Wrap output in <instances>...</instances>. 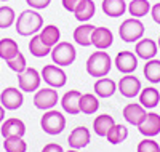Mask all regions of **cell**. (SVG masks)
Instances as JSON below:
<instances>
[{
  "label": "cell",
  "mask_w": 160,
  "mask_h": 152,
  "mask_svg": "<svg viewBox=\"0 0 160 152\" xmlns=\"http://www.w3.org/2000/svg\"><path fill=\"white\" fill-rule=\"evenodd\" d=\"M157 45H158V50H160V35H158V40H157Z\"/></svg>",
  "instance_id": "60d3db41"
},
{
  "label": "cell",
  "mask_w": 160,
  "mask_h": 152,
  "mask_svg": "<svg viewBox=\"0 0 160 152\" xmlns=\"http://www.w3.org/2000/svg\"><path fill=\"white\" fill-rule=\"evenodd\" d=\"M106 138H108V143H111V144H120V143H123L128 138V130H127L125 125L115 123V125L108 131Z\"/></svg>",
  "instance_id": "4dcf8cb0"
},
{
  "label": "cell",
  "mask_w": 160,
  "mask_h": 152,
  "mask_svg": "<svg viewBox=\"0 0 160 152\" xmlns=\"http://www.w3.org/2000/svg\"><path fill=\"white\" fill-rule=\"evenodd\" d=\"M115 125V120L111 114H101L98 115L95 120H93V130H95V133L98 136H102L106 138V134H108V131Z\"/></svg>",
  "instance_id": "d4e9b609"
},
{
  "label": "cell",
  "mask_w": 160,
  "mask_h": 152,
  "mask_svg": "<svg viewBox=\"0 0 160 152\" xmlns=\"http://www.w3.org/2000/svg\"><path fill=\"white\" fill-rule=\"evenodd\" d=\"M15 27H16V32L19 35L31 37V35H35L37 32H40V29L43 27V18L34 8L24 10L16 16Z\"/></svg>",
  "instance_id": "6da1fadb"
},
{
  "label": "cell",
  "mask_w": 160,
  "mask_h": 152,
  "mask_svg": "<svg viewBox=\"0 0 160 152\" xmlns=\"http://www.w3.org/2000/svg\"><path fill=\"white\" fill-rule=\"evenodd\" d=\"M0 133H2L3 139L10 136H24L26 133V125L21 119L11 117L2 122V127H0Z\"/></svg>",
  "instance_id": "9a60e30c"
},
{
  "label": "cell",
  "mask_w": 160,
  "mask_h": 152,
  "mask_svg": "<svg viewBox=\"0 0 160 152\" xmlns=\"http://www.w3.org/2000/svg\"><path fill=\"white\" fill-rule=\"evenodd\" d=\"M16 13L11 7H0V29H8L15 24Z\"/></svg>",
  "instance_id": "d6a6232c"
},
{
  "label": "cell",
  "mask_w": 160,
  "mask_h": 152,
  "mask_svg": "<svg viewBox=\"0 0 160 152\" xmlns=\"http://www.w3.org/2000/svg\"><path fill=\"white\" fill-rule=\"evenodd\" d=\"M80 2H82V0H61L62 8H64L66 11H69V13H74Z\"/></svg>",
  "instance_id": "8d00e7d4"
},
{
  "label": "cell",
  "mask_w": 160,
  "mask_h": 152,
  "mask_svg": "<svg viewBox=\"0 0 160 152\" xmlns=\"http://www.w3.org/2000/svg\"><path fill=\"white\" fill-rule=\"evenodd\" d=\"M38 37L42 38V42H43L47 47L53 48V47H55V45L59 42V38H61V31L58 29L55 24H48V26H45V27H42V29H40Z\"/></svg>",
  "instance_id": "cb8c5ba5"
},
{
  "label": "cell",
  "mask_w": 160,
  "mask_h": 152,
  "mask_svg": "<svg viewBox=\"0 0 160 152\" xmlns=\"http://www.w3.org/2000/svg\"><path fill=\"white\" fill-rule=\"evenodd\" d=\"M148 112H146V109L141 106V104H136V103H130L123 107V117L128 123L131 125H141L142 120L146 119Z\"/></svg>",
  "instance_id": "ac0fdd59"
},
{
  "label": "cell",
  "mask_w": 160,
  "mask_h": 152,
  "mask_svg": "<svg viewBox=\"0 0 160 152\" xmlns=\"http://www.w3.org/2000/svg\"><path fill=\"white\" fill-rule=\"evenodd\" d=\"M40 75H42V80H45V84L50 85L51 88H62L68 84V75H66L64 69L56 66V64L43 66Z\"/></svg>",
  "instance_id": "8992f818"
},
{
  "label": "cell",
  "mask_w": 160,
  "mask_h": 152,
  "mask_svg": "<svg viewBox=\"0 0 160 152\" xmlns=\"http://www.w3.org/2000/svg\"><path fill=\"white\" fill-rule=\"evenodd\" d=\"M151 16H152L154 23H157L160 26V2L155 3L154 7H151Z\"/></svg>",
  "instance_id": "74e56055"
},
{
  "label": "cell",
  "mask_w": 160,
  "mask_h": 152,
  "mask_svg": "<svg viewBox=\"0 0 160 152\" xmlns=\"http://www.w3.org/2000/svg\"><path fill=\"white\" fill-rule=\"evenodd\" d=\"M127 7L128 5L125 0H102V3H101L102 13L111 18H120L122 15H125Z\"/></svg>",
  "instance_id": "ffe728a7"
},
{
  "label": "cell",
  "mask_w": 160,
  "mask_h": 152,
  "mask_svg": "<svg viewBox=\"0 0 160 152\" xmlns=\"http://www.w3.org/2000/svg\"><path fill=\"white\" fill-rule=\"evenodd\" d=\"M50 56H51L53 64H56L59 67H66V66H71L75 61L77 50L71 42H58L51 48Z\"/></svg>",
  "instance_id": "277c9868"
},
{
  "label": "cell",
  "mask_w": 160,
  "mask_h": 152,
  "mask_svg": "<svg viewBox=\"0 0 160 152\" xmlns=\"http://www.w3.org/2000/svg\"><path fill=\"white\" fill-rule=\"evenodd\" d=\"M114 42V34L109 27H95L91 34V45L96 50H108Z\"/></svg>",
  "instance_id": "7c38bea8"
},
{
  "label": "cell",
  "mask_w": 160,
  "mask_h": 152,
  "mask_svg": "<svg viewBox=\"0 0 160 152\" xmlns=\"http://www.w3.org/2000/svg\"><path fill=\"white\" fill-rule=\"evenodd\" d=\"M95 93L99 98H111V96L117 91V84L112 80V79H108V77H101L95 82Z\"/></svg>",
  "instance_id": "603a6c76"
},
{
  "label": "cell",
  "mask_w": 160,
  "mask_h": 152,
  "mask_svg": "<svg viewBox=\"0 0 160 152\" xmlns=\"http://www.w3.org/2000/svg\"><path fill=\"white\" fill-rule=\"evenodd\" d=\"M29 53L32 54V56H35V58H45V56H48V54L51 53V48L47 47L42 42V38L38 37V34H35L29 40Z\"/></svg>",
  "instance_id": "484cf974"
},
{
  "label": "cell",
  "mask_w": 160,
  "mask_h": 152,
  "mask_svg": "<svg viewBox=\"0 0 160 152\" xmlns=\"http://www.w3.org/2000/svg\"><path fill=\"white\" fill-rule=\"evenodd\" d=\"M114 64L117 67V71L122 72L123 75L125 74H133L138 67V56L133 51H120L115 56Z\"/></svg>",
  "instance_id": "8fae6325"
},
{
  "label": "cell",
  "mask_w": 160,
  "mask_h": 152,
  "mask_svg": "<svg viewBox=\"0 0 160 152\" xmlns=\"http://www.w3.org/2000/svg\"><path fill=\"white\" fill-rule=\"evenodd\" d=\"M59 101V96L56 88H38L34 94V106L40 110H50Z\"/></svg>",
  "instance_id": "ba28073f"
},
{
  "label": "cell",
  "mask_w": 160,
  "mask_h": 152,
  "mask_svg": "<svg viewBox=\"0 0 160 152\" xmlns=\"http://www.w3.org/2000/svg\"><path fill=\"white\" fill-rule=\"evenodd\" d=\"M131 18H142L148 13H151V3L148 0H131L127 7Z\"/></svg>",
  "instance_id": "f546056e"
},
{
  "label": "cell",
  "mask_w": 160,
  "mask_h": 152,
  "mask_svg": "<svg viewBox=\"0 0 160 152\" xmlns=\"http://www.w3.org/2000/svg\"><path fill=\"white\" fill-rule=\"evenodd\" d=\"M85 67H87V72L91 77L101 79L109 74L111 67H112V59L109 56V53H106V50H98L90 54Z\"/></svg>",
  "instance_id": "7a4b0ae2"
},
{
  "label": "cell",
  "mask_w": 160,
  "mask_h": 152,
  "mask_svg": "<svg viewBox=\"0 0 160 152\" xmlns=\"http://www.w3.org/2000/svg\"><path fill=\"white\" fill-rule=\"evenodd\" d=\"M68 152H78V150H77V149H69Z\"/></svg>",
  "instance_id": "b9f144b4"
},
{
  "label": "cell",
  "mask_w": 160,
  "mask_h": 152,
  "mask_svg": "<svg viewBox=\"0 0 160 152\" xmlns=\"http://www.w3.org/2000/svg\"><path fill=\"white\" fill-rule=\"evenodd\" d=\"M139 104L144 109H154L160 103V93L154 87H146L139 91Z\"/></svg>",
  "instance_id": "44dd1931"
},
{
  "label": "cell",
  "mask_w": 160,
  "mask_h": 152,
  "mask_svg": "<svg viewBox=\"0 0 160 152\" xmlns=\"http://www.w3.org/2000/svg\"><path fill=\"white\" fill-rule=\"evenodd\" d=\"M158 106H160V103H158Z\"/></svg>",
  "instance_id": "ee69618b"
},
{
  "label": "cell",
  "mask_w": 160,
  "mask_h": 152,
  "mask_svg": "<svg viewBox=\"0 0 160 152\" xmlns=\"http://www.w3.org/2000/svg\"><path fill=\"white\" fill-rule=\"evenodd\" d=\"M96 13V5L93 0H82L78 3V7L75 8L74 15H75V19L80 21V23H88Z\"/></svg>",
  "instance_id": "7402d4cb"
},
{
  "label": "cell",
  "mask_w": 160,
  "mask_h": 152,
  "mask_svg": "<svg viewBox=\"0 0 160 152\" xmlns=\"http://www.w3.org/2000/svg\"><path fill=\"white\" fill-rule=\"evenodd\" d=\"M157 51H158V45H157L155 40H152V38H141V40H138L136 45H135V54L138 58L144 59V61L154 59Z\"/></svg>",
  "instance_id": "5bb4252c"
},
{
  "label": "cell",
  "mask_w": 160,
  "mask_h": 152,
  "mask_svg": "<svg viewBox=\"0 0 160 152\" xmlns=\"http://www.w3.org/2000/svg\"><path fill=\"white\" fill-rule=\"evenodd\" d=\"M3 119H5V107H3L2 104H0V125H2Z\"/></svg>",
  "instance_id": "ab89813d"
},
{
  "label": "cell",
  "mask_w": 160,
  "mask_h": 152,
  "mask_svg": "<svg viewBox=\"0 0 160 152\" xmlns=\"http://www.w3.org/2000/svg\"><path fill=\"white\" fill-rule=\"evenodd\" d=\"M96 26H93L90 23H82L74 29V40L75 43L80 47H90L91 45V34L95 31Z\"/></svg>",
  "instance_id": "d6986e66"
},
{
  "label": "cell",
  "mask_w": 160,
  "mask_h": 152,
  "mask_svg": "<svg viewBox=\"0 0 160 152\" xmlns=\"http://www.w3.org/2000/svg\"><path fill=\"white\" fill-rule=\"evenodd\" d=\"M0 2H8V0H0Z\"/></svg>",
  "instance_id": "7bdbcfd3"
},
{
  "label": "cell",
  "mask_w": 160,
  "mask_h": 152,
  "mask_svg": "<svg viewBox=\"0 0 160 152\" xmlns=\"http://www.w3.org/2000/svg\"><path fill=\"white\" fill-rule=\"evenodd\" d=\"M42 84V75L34 67H26V71L18 74V85L22 93H32L37 91Z\"/></svg>",
  "instance_id": "52a82bcc"
},
{
  "label": "cell",
  "mask_w": 160,
  "mask_h": 152,
  "mask_svg": "<svg viewBox=\"0 0 160 152\" xmlns=\"http://www.w3.org/2000/svg\"><path fill=\"white\" fill-rule=\"evenodd\" d=\"M80 98H82V93L77 90H71L68 91L62 98H61V107L64 112H68L71 115H77L80 114Z\"/></svg>",
  "instance_id": "e0dca14e"
},
{
  "label": "cell",
  "mask_w": 160,
  "mask_h": 152,
  "mask_svg": "<svg viewBox=\"0 0 160 152\" xmlns=\"http://www.w3.org/2000/svg\"><path fill=\"white\" fill-rule=\"evenodd\" d=\"M3 149L7 152H26L28 143L22 139V136H10L3 139Z\"/></svg>",
  "instance_id": "1f68e13d"
},
{
  "label": "cell",
  "mask_w": 160,
  "mask_h": 152,
  "mask_svg": "<svg viewBox=\"0 0 160 152\" xmlns=\"http://www.w3.org/2000/svg\"><path fill=\"white\" fill-rule=\"evenodd\" d=\"M42 152H64V150H62V147L58 143H50V144H47L42 149Z\"/></svg>",
  "instance_id": "f35d334b"
},
{
  "label": "cell",
  "mask_w": 160,
  "mask_h": 152,
  "mask_svg": "<svg viewBox=\"0 0 160 152\" xmlns=\"http://www.w3.org/2000/svg\"><path fill=\"white\" fill-rule=\"evenodd\" d=\"M26 3L34 10H43L51 3V0H26Z\"/></svg>",
  "instance_id": "d590c367"
},
{
  "label": "cell",
  "mask_w": 160,
  "mask_h": 152,
  "mask_svg": "<svg viewBox=\"0 0 160 152\" xmlns=\"http://www.w3.org/2000/svg\"><path fill=\"white\" fill-rule=\"evenodd\" d=\"M7 66L11 69L13 72H16V74H21L22 71H26V67H28V61H26V56L19 51L15 58H11L7 61Z\"/></svg>",
  "instance_id": "836d02e7"
},
{
  "label": "cell",
  "mask_w": 160,
  "mask_h": 152,
  "mask_svg": "<svg viewBox=\"0 0 160 152\" xmlns=\"http://www.w3.org/2000/svg\"><path fill=\"white\" fill-rule=\"evenodd\" d=\"M22 103H24V96L19 88L8 87L0 93V104L7 110H16L22 106Z\"/></svg>",
  "instance_id": "30bf717a"
},
{
  "label": "cell",
  "mask_w": 160,
  "mask_h": 152,
  "mask_svg": "<svg viewBox=\"0 0 160 152\" xmlns=\"http://www.w3.org/2000/svg\"><path fill=\"white\" fill-rule=\"evenodd\" d=\"M98 109H99V101L95 94L93 93L82 94V98H80V112L91 115V114H95Z\"/></svg>",
  "instance_id": "83f0119b"
},
{
  "label": "cell",
  "mask_w": 160,
  "mask_h": 152,
  "mask_svg": "<svg viewBox=\"0 0 160 152\" xmlns=\"http://www.w3.org/2000/svg\"><path fill=\"white\" fill-rule=\"evenodd\" d=\"M144 77L148 79L151 84H160V59H149L144 64Z\"/></svg>",
  "instance_id": "f1b7e54d"
},
{
  "label": "cell",
  "mask_w": 160,
  "mask_h": 152,
  "mask_svg": "<svg viewBox=\"0 0 160 152\" xmlns=\"http://www.w3.org/2000/svg\"><path fill=\"white\" fill-rule=\"evenodd\" d=\"M138 130L146 138H154L160 133V114L157 112H148L146 119L141 125H138Z\"/></svg>",
  "instance_id": "4fadbf2b"
},
{
  "label": "cell",
  "mask_w": 160,
  "mask_h": 152,
  "mask_svg": "<svg viewBox=\"0 0 160 152\" xmlns=\"http://www.w3.org/2000/svg\"><path fill=\"white\" fill-rule=\"evenodd\" d=\"M40 127L47 134H51V136L59 134L66 128V117L62 115V112L55 109L45 110V114L40 119Z\"/></svg>",
  "instance_id": "5b68a950"
},
{
  "label": "cell",
  "mask_w": 160,
  "mask_h": 152,
  "mask_svg": "<svg viewBox=\"0 0 160 152\" xmlns=\"http://www.w3.org/2000/svg\"><path fill=\"white\" fill-rule=\"evenodd\" d=\"M144 24L139 18H128L118 27L120 38L127 43H135L144 37Z\"/></svg>",
  "instance_id": "3957f363"
},
{
  "label": "cell",
  "mask_w": 160,
  "mask_h": 152,
  "mask_svg": "<svg viewBox=\"0 0 160 152\" xmlns=\"http://www.w3.org/2000/svg\"><path fill=\"white\" fill-rule=\"evenodd\" d=\"M138 152H160V146L157 141H154L152 138H144V139L138 144Z\"/></svg>",
  "instance_id": "e575fe53"
},
{
  "label": "cell",
  "mask_w": 160,
  "mask_h": 152,
  "mask_svg": "<svg viewBox=\"0 0 160 152\" xmlns=\"http://www.w3.org/2000/svg\"><path fill=\"white\" fill-rule=\"evenodd\" d=\"M117 90L120 91V94H122V96L131 99V98H135V96H138L139 91L142 90L141 80L136 75H133V74H125L122 79L118 80Z\"/></svg>",
  "instance_id": "9c48e42d"
},
{
  "label": "cell",
  "mask_w": 160,
  "mask_h": 152,
  "mask_svg": "<svg viewBox=\"0 0 160 152\" xmlns=\"http://www.w3.org/2000/svg\"><path fill=\"white\" fill-rule=\"evenodd\" d=\"M90 139H91V134H90L88 128L87 127H77V128H74L71 131V134L68 138V143H69L71 149H77L78 150V149L87 147Z\"/></svg>",
  "instance_id": "2e32d148"
},
{
  "label": "cell",
  "mask_w": 160,
  "mask_h": 152,
  "mask_svg": "<svg viewBox=\"0 0 160 152\" xmlns=\"http://www.w3.org/2000/svg\"><path fill=\"white\" fill-rule=\"evenodd\" d=\"M19 53V47L13 38H2L0 40V58L3 61H8L11 58H15Z\"/></svg>",
  "instance_id": "4316f807"
}]
</instances>
